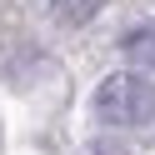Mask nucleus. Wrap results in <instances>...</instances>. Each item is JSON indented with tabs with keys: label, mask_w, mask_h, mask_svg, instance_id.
Masks as SVG:
<instances>
[{
	"label": "nucleus",
	"mask_w": 155,
	"mask_h": 155,
	"mask_svg": "<svg viewBox=\"0 0 155 155\" xmlns=\"http://www.w3.org/2000/svg\"><path fill=\"white\" fill-rule=\"evenodd\" d=\"M125 55H135V60H155V25H140L135 35H125Z\"/></svg>",
	"instance_id": "3"
},
{
	"label": "nucleus",
	"mask_w": 155,
	"mask_h": 155,
	"mask_svg": "<svg viewBox=\"0 0 155 155\" xmlns=\"http://www.w3.org/2000/svg\"><path fill=\"white\" fill-rule=\"evenodd\" d=\"M95 115L105 125H145L155 115V85L145 75H105L95 90Z\"/></svg>",
	"instance_id": "1"
},
{
	"label": "nucleus",
	"mask_w": 155,
	"mask_h": 155,
	"mask_svg": "<svg viewBox=\"0 0 155 155\" xmlns=\"http://www.w3.org/2000/svg\"><path fill=\"white\" fill-rule=\"evenodd\" d=\"M95 10H100V0H55V15L65 25H85Z\"/></svg>",
	"instance_id": "2"
}]
</instances>
